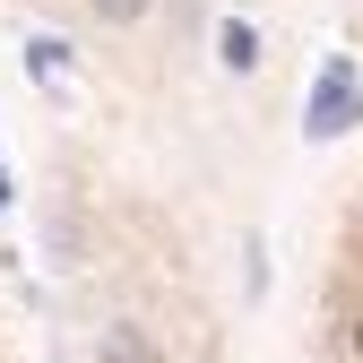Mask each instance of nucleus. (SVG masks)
Instances as JSON below:
<instances>
[{
	"label": "nucleus",
	"instance_id": "obj_1",
	"mask_svg": "<svg viewBox=\"0 0 363 363\" xmlns=\"http://www.w3.org/2000/svg\"><path fill=\"white\" fill-rule=\"evenodd\" d=\"M363 121V78H354V61H329L320 69V86H311V139H337V130H354Z\"/></svg>",
	"mask_w": 363,
	"mask_h": 363
},
{
	"label": "nucleus",
	"instance_id": "obj_2",
	"mask_svg": "<svg viewBox=\"0 0 363 363\" xmlns=\"http://www.w3.org/2000/svg\"><path fill=\"white\" fill-rule=\"evenodd\" d=\"M26 69H35V86H61V78H69V43H61V35H35V43H26Z\"/></svg>",
	"mask_w": 363,
	"mask_h": 363
},
{
	"label": "nucleus",
	"instance_id": "obj_3",
	"mask_svg": "<svg viewBox=\"0 0 363 363\" xmlns=\"http://www.w3.org/2000/svg\"><path fill=\"white\" fill-rule=\"evenodd\" d=\"M216 43H225V69H251V61H259V35H251L242 18H225V26H216Z\"/></svg>",
	"mask_w": 363,
	"mask_h": 363
},
{
	"label": "nucleus",
	"instance_id": "obj_4",
	"mask_svg": "<svg viewBox=\"0 0 363 363\" xmlns=\"http://www.w3.org/2000/svg\"><path fill=\"white\" fill-rule=\"evenodd\" d=\"M104 363H156V354H147V337H139V329L121 320V329L104 337Z\"/></svg>",
	"mask_w": 363,
	"mask_h": 363
},
{
	"label": "nucleus",
	"instance_id": "obj_5",
	"mask_svg": "<svg viewBox=\"0 0 363 363\" xmlns=\"http://www.w3.org/2000/svg\"><path fill=\"white\" fill-rule=\"evenodd\" d=\"M147 9H156V0H96V18H104V26H130V18H147Z\"/></svg>",
	"mask_w": 363,
	"mask_h": 363
},
{
	"label": "nucleus",
	"instance_id": "obj_6",
	"mask_svg": "<svg viewBox=\"0 0 363 363\" xmlns=\"http://www.w3.org/2000/svg\"><path fill=\"white\" fill-rule=\"evenodd\" d=\"M346 354L363 363V311H346Z\"/></svg>",
	"mask_w": 363,
	"mask_h": 363
},
{
	"label": "nucleus",
	"instance_id": "obj_7",
	"mask_svg": "<svg viewBox=\"0 0 363 363\" xmlns=\"http://www.w3.org/2000/svg\"><path fill=\"white\" fill-rule=\"evenodd\" d=\"M0 208H9V164H0Z\"/></svg>",
	"mask_w": 363,
	"mask_h": 363
}]
</instances>
